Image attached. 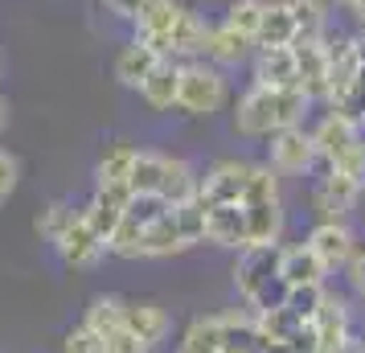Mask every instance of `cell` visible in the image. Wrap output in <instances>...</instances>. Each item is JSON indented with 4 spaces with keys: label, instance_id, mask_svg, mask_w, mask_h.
<instances>
[{
    "label": "cell",
    "instance_id": "6da1fadb",
    "mask_svg": "<svg viewBox=\"0 0 365 353\" xmlns=\"http://www.w3.org/2000/svg\"><path fill=\"white\" fill-rule=\"evenodd\" d=\"M226 99H230V83L217 66L201 62V58L181 62V91H177L173 111H181L189 119H210L226 107Z\"/></svg>",
    "mask_w": 365,
    "mask_h": 353
},
{
    "label": "cell",
    "instance_id": "7a4b0ae2",
    "mask_svg": "<svg viewBox=\"0 0 365 353\" xmlns=\"http://www.w3.org/2000/svg\"><path fill=\"white\" fill-rule=\"evenodd\" d=\"M247 177H250V160L217 156L214 165L197 177V202L201 205H242Z\"/></svg>",
    "mask_w": 365,
    "mask_h": 353
},
{
    "label": "cell",
    "instance_id": "3957f363",
    "mask_svg": "<svg viewBox=\"0 0 365 353\" xmlns=\"http://www.w3.org/2000/svg\"><path fill=\"white\" fill-rule=\"evenodd\" d=\"M271 173L279 177H304L312 173L316 165V148H312V135L308 128H279V132L267 135V160H263Z\"/></svg>",
    "mask_w": 365,
    "mask_h": 353
},
{
    "label": "cell",
    "instance_id": "277c9868",
    "mask_svg": "<svg viewBox=\"0 0 365 353\" xmlns=\"http://www.w3.org/2000/svg\"><path fill=\"white\" fill-rule=\"evenodd\" d=\"M365 185L361 181H353L345 173H336V168H324V177H316L312 193H308V202H312V214L316 218H341L345 222L357 202H361Z\"/></svg>",
    "mask_w": 365,
    "mask_h": 353
},
{
    "label": "cell",
    "instance_id": "5b68a950",
    "mask_svg": "<svg viewBox=\"0 0 365 353\" xmlns=\"http://www.w3.org/2000/svg\"><path fill=\"white\" fill-rule=\"evenodd\" d=\"M53 247H58V259H62L66 267H78V271L99 267L103 259H107V242L95 235V226L86 222L83 210H74V218L66 222V230L58 235Z\"/></svg>",
    "mask_w": 365,
    "mask_h": 353
},
{
    "label": "cell",
    "instance_id": "8992f818",
    "mask_svg": "<svg viewBox=\"0 0 365 353\" xmlns=\"http://www.w3.org/2000/svg\"><path fill=\"white\" fill-rule=\"evenodd\" d=\"M308 324L316 329L320 353H341L345 341L353 337V304H349V296H341V292H332L324 284V300H320V308H316V317Z\"/></svg>",
    "mask_w": 365,
    "mask_h": 353
},
{
    "label": "cell",
    "instance_id": "52a82bcc",
    "mask_svg": "<svg viewBox=\"0 0 365 353\" xmlns=\"http://www.w3.org/2000/svg\"><path fill=\"white\" fill-rule=\"evenodd\" d=\"M308 135H312L316 160H320L324 168H336V165L349 156V152L357 148V144H365L361 128H357V123H349L345 116H336V111L320 116V123H316Z\"/></svg>",
    "mask_w": 365,
    "mask_h": 353
},
{
    "label": "cell",
    "instance_id": "ba28073f",
    "mask_svg": "<svg viewBox=\"0 0 365 353\" xmlns=\"http://www.w3.org/2000/svg\"><path fill=\"white\" fill-rule=\"evenodd\" d=\"M234 132L247 140H267L275 132V91L250 83L234 103Z\"/></svg>",
    "mask_w": 365,
    "mask_h": 353
},
{
    "label": "cell",
    "instance_id": "9c48e42d",
    "mask_svg": "<svg viewBox=\"0 0 365 353\" xmlns=\"http://www.w3.org/2000/svg\"><path fill=\"white\" fill-rule=\"evenodd\" d=\"M279 247L283 242H263V247H242L234 263V292L238 300H250L267 280L279 275Z\"/></svg>",
    "mask_w": 365,
    "mask_h": 353
},
{
    "label": "cell",
    "instance_id": "30bf717a",
    "mask_svg": "<svg viewBox=\"0 0 365 353\" xmlns=\"http://www.w3.org/2000/svg\"><path fill=\"white\" fill-rule=\"evenodd\" d=\"M304 242L312 247V255L329 271H341L349 263V255L357 251V235H353V226L341 222V218H316V226L308 230Z\"/></svg>",
    "mask_w": 365,
    "mask_h": 353
},
{
    "label": "cell",
    "instance_id": "8fae6325",
    "mask_svg": "<svg viewBox=\"0 0 365 353\" xmlns=\"http://www.w3.org/2000/svg\"><path fill=\"white\" fill-rule=\"evenodd\" d=\"M185 13H189L185 0H144V9H140L135 21H132L135 37H140L144 46H152L160 58H168V29H173Z\"/></svg>",
    "mask_w": 365,
    "mask_h": 353
},
{
    "label": "cell",
    "instance_id": "7c38bea8",
    "mask_svg": "<svg viewBox=\"0 0 365 353\" xmlns=\"http://www.w3.org/2000/svg\"><path fill=\"white\" fill-rule=\"evenodd\" d=\"M123 329L135 333L148 349H160L173 337V317L152 300H123Z\"/></svg>",
    "mask_w": 365,
    "mask_h": 353
},
{
    "label": "cell",
    "instance_id": "4fadbf2b",
    "mask_svg": "<svg viewBox=\"0 0 365 353\" xmlns=\"http://www.w3.org/2000/svg\"><path fill=\"white\" fill-rule=\"evenodd\" d=\"M292 53H296V86L312 103H324L329 99V58H324V46L320 41H292Z\"/></svg>",
    "mask_w": 365,
    "mask_h": 353
},
{
    "label": "cell",
    "instance_id": "5bb4252c",
    "mask_svg": "<svg viewBox=\"0 0 365 353\" xmlns=\"http://www.w3.org/2000/svg\"><path fill=\"white\" fill-rule=\"evenodd\" d=\"M128 202H132V189L128 185H95L91 202L83 205V214H86V222L95 226V235H99L103 242L115 235V226L123 222Z\"/></svg>",
    "mask_w": 365,
    "mask_h": 353
},
{
    "label": "cell",
    "instance_id": "9a60e30c",
    "mask_svg": "<svg viewBox=\"0 0 365 353\" xmlns=\"http://www.w3.org/2000/svg\"><path fill=\"white\" fill-rule=\"evenodd\" d=\"M250 53H255V41L250 37H242L238 29H230V25H210L205 29V46H201V62H210V66H242Z\"/></svg>",
    "mask_w": 365,
    "mask_h": 353
},
{
    "label": "cell",
    "instance_id": "2e32d148",
    "mask_svg": "<svg viewBox=\"0 0 365 353\" xmlns=\"http://www.w3.org/2000/svg\"><path fill=\"white\" fill-rule=\"evenodd\" d=\"M279 280L287 287L329 284V267L312 255L308 242H287V247H279Z\"/></svg>",
    "mask_w": 365,
    "mask_h": 353
},
{
    "label": "cell",
    "instance_id": "e0dca14e",
    "mask_svg": "<svg viewBox=\"0 0 365 353\" xmlns=\"http://www.w3.org/2000/svg\"><path fill=\"white\" fill-rule=\"evenodd\" d=\"M205 242H214L222 251H242L247 247L242 205H205Z\"/></svg>",
    "mask_w": 365,
    "mask_h": 353
},
{
    "label": "cell",
    "instance_id": "ac0fdd59",
    "mask_svg": "<svg viewBox=\"0 0 365 353\" xmlns=\"http://www.w3.org/2000/svg\"><path fill=\"white\" fill-rule=\"evenodd\" d=\"M135 91H140V99H144L148 111H173L177 107V91H181V62L160 58Z\"/></svg>",
    "mask_w": 365,
    "mask_h": 353
},
{
    "label": "cell",
    "instance_id": "d6986e66",
    "mask_svg": "<svg viewBox=\"0 0 365 353\" xmlns=\"http://www.w3.org/2000/svg\"><path fill=\"white\" fill-rule=\"evenodd\" d=\"M267 341L263 329L255 324V312H222V341H217V349L222 353H267Z\"/></svg>",
    "mask_w": 365,
    "mask_h": 353
},
{
    "label": "cell",
    "instance_id": "ffe728a7",
    "mask_svg": "<svg viewBox=\"0 0 365 353\" xmlns=\"http://www.w3.org/2000/svg\"><path fill=\"white\" fill-rule=\"evenodd\" d=\"M247 214V247H263V242H279L287 214H283V198L275 202H242Z\"/></svg>",
    "mask_w": 365,
    "mask_h": 353
},
{
    "label": "cell",
    "instance_id": "44dd1931",
    "mask_svg": "<svg viewBox=\"0 0 365 353\" xmlns=\"http://www.w3.org/2000/svg\"><path fill=\"white\" fill-rule=\"evenodd\" d=\"M250 74H255L250 83L271 86V91H279V86H296V53H292V46L255 50V70H250Z\"/></svg>",
    "mask_w": 365,
    "mask_h": 353
},
{
    "label": "cell",
    "instance_id": "7402d4cb",
    "mask_svg": "<svg viewBox=\"0 0 365 353\" xmlns=\"http://www.w3.org/2000/svg\"><path fill=\"white\" fill-rule=\"evenodd\" d=\"M292 41H296V21L287 13V0H267L259 34H255V50H275V46H292Z\"/></svg>",
    "mask_w": 365,
    "mask_h": 353
},
{
    "label": "cell",
    "instance_id": "603a6c76",
    "mask_svg": "<svg viewBox=\"0 0 365 353\" xmlns=\"http://www.w3.org/2000/svg\"><path fill=\"white\" fill-rule=\"evenodd\" d=\"M205 21L189 9L173 29H168V58L173 62H193V58H201V46H205Z\"/></svg>",
    "mask_w": 365,
    "mask_h": 353
},
{
    "label": "cell",
    "instance_id": "cb8c5ba5",
    "mask_svg": "<svg viewBox=\"0 0 365 353\" xmlns=\"http://www.w3.org/2000/svg\"><path fill=\"white\" fill-rule=\"evenodd\" d=\"M156 62H160V53L152 50V46H144L140 37H132V41L115 53V78L123 86H132V91H135V86L148 78V70L156 66Z\"/></svg>",
    "mask_w": 365,
    "mask_h": 353
},
{
    "label": "cell",
    "instance_id": "d4e9b609",
    "mask_svg": "<svg viewBox=\"0 0 365 353\" xmlns=\"http://www.w3.org/2000/svg\"><path fill=\"white\" fill-rule=\"evenodd\" d=\"M160 198L168 205H185V202H197V168L181 160V156H168L165 165V185H160Z\"/></svg>",
    "mask_w": 365,
    "mask_h": 353
},
{
    "label": "cell",
    "instance_id": "484cf974",
    "mask_svg": "<svg viewBox=\"0 0 365 353\" xmlns=\"http://www.w3.org/2000/svg\"><path fill=\"white\" fill-rule=\"evenodd\" d=\"M135 156L140 148L135 144H111V148L99 156V165H95V185H128V177H132L135 168Z\"/></svg>",
    "mask_w": 365,
    "mask_h": 353
},
{
    "label": "cell",
    "instance_id": "4316f807",
    "mask_svg": "<svg viewBox=\"0 0 365 353\" xmlns=\"http://www.w3.org/2000/svg\"><path fill=\"white\" fill-rule=\"evenodd\" d=\"M287 13L296 21V41H320L329 29V4L324 0H287Z\"/></svg>",
    "mask_w": 365,
    "mask_h": 353
},
{
    "label": "cell",
    "instance_id": "83f0119b",
    "mask_svg": "<svg viewBox=\"0 0 365 353\" xmlns=\"http://www.w3.org/2000/svg\"><path fill=\"white\" fill-rule=\"evenodd\" d=\"M217 341H222V312H205L185 329L177 353H222Z\"/></svg>",
    "mask_w": 365,
    "mask_h": 353
},
{
    "label": "cell",
    "instance_id": "f1b7e54d",
    "mask_svg": "<svg viewBox=\"0 0 365 353\" xmlns=\"http://www.w3.org/2000/svg\"><path fill=\"white\" fill-rule=\"evenodd\" d=\"M78 324H86L91 333H99V337L115 333L119 324H123V296H95V300L86 304Z\"/></svg>",
    "mask_w": 365,
    "mask_h": 353
},
{
    "label": "cell",
    "instance_id": "f546056e",
    "mask_svg": "<svg viewBox=\"0 0 365 353\" xmlns=\"http://www.w3.org/2000/svg\"><path fill=\"white\" fill-rule=\"evenodd\" d=\"M308 111H312V99L299 86H279L275 91V132L279 128H304Z\"/></svg>",
    "mask_w": 365,
    "mask_h": 353
},
{
    "label": "cell",
    "instance_id": "4dcf8cb0",
    "mask_svg": "<svg viewBox=\"0 0 365 353\" xmlns=\"http://www.w3.org/2000/svg\"><path fill=\"white\" fill-rule=\"evenodd\" d=\"M107 255H115V259H144V226L123 218L115 226V235L107 238Z\"/></svg>",
    "mask_w": 365,
    "mask_h": 353
},
{
    "label": "cell",
    "instance_id": "1f68e13d",
    "mask_svg": "<svg viewBox=\"0 0 365 353\" xmlns=\"http://www.w3.org/2000/svg\"><path fill=\"white\" fill-rule=\"evenodd\" d=\"M263 4H267V0H230V9H226L222 25H230V29H238L242 37H250V41H255V34H259V21H263Z\"/></svg>",
    "mask_w": 365,
    "mask_h": 353
},
{
    "label": "cell",
    "instance_id": "d6a6232c",
    "mask_svg": "<svg viewBox=\"0 0 365 353\" xmlns=\"http://www.w3.org/2000/svg\"><path fill=\"white\" fill-rule=\"evenodd\" d=\"M279 173H271L267 165H250L247 189H242V202H275L279 198Z\"/></svg>",
    "mask_w": 365,
    "mask_h": 353
},
{
    "label": "cell",
    "instance_id": "836d02e7",
    "mask_svg": "<svg viewBox=\"0 0 365 353\" xmlns=\"http://www.w3.org/2000/svg\"><path fill=\"white\" fill-rule=\"evenodd\" d=\"M255 324L263 329L267 341H287V337L296 333L304 320H299L292 308H271V312H255Z\"/></svg>",
    "mask_w": 365,
    "mask_h": 353
},
{
    "label": "cell",
    "instance_id": "e575fe53",
    "mask_svg": "<svg viewBox=\"0 0 365 353\" xmlns=\"http://www.w3.org/2000/svg\"><path fill=\"white\" fill-rule=\"evenodd\" d=\"M74 218V205H66V202H50L41 214H37V235L46 238V242H58V235L66 230V222Z\"/></svg>",
    "mask_w": 365,
    "mask_h": 353
},
{
    "label": "cell",
    "instance_id": "d590c367",
    "mask_svg": "<svg viewBox=\"0 0 365 353\" xmlns=\"http://www.w3.org/2000/svg\"><path fill=\"white\" fill-rule=\"evenodd\" d=\"M320 300H324V284L287 287V300H283V308H292L299 320H312V317H316V308H320Z\"/></svg>",
    "mask_w": 365,
    "mask_h": 353
},
{
    "label": "cell",
    "instance_id": "8d00e7d4",
    "mask_svg": "<svg viewBox=\"0 0 365 353\" xmlns=\"http://www.w3.org/2000/svg\"><path fill=\"white\" fill-rule=\"evenodd\" d=\"M165 210H168L165 198H156V193H132V202H128V210H123V218H132L135 226H152Z\"/></svg>",
    "mask_w": 365,
    "mask_h": 353
},
{
    "label": "cell",
    "instance_id": "74e56055",
    "mask_svg": "<svg viewBox=\"0 0 365 353\" xmlns=\"http://www.w3.org/2000/svg\"><path fill=\"white\" fill-rule=\"evenodd\" d=\"M62 353H107V349H103L99 333H91L86 324H74V329L62 337Z\"/></svg>",
    "mask_w": 365,
    "mask_h": 353
},
{
    "label": "cell",
    "instance_id": "f35d334b",
    "mask_svg": "<svg viewBox=\"0 0 365 353\" xmlns=\"http://www.w3.org/2000/svg\"><path fill=\"white\" fill-rule=\"evenodd\" d=\"M341 271H345V287L357 300H365V242H357V251L349 255V263Z\"/></svg>",
    "mask_w": 365,
    "mask_h": 353
},
{
    "label": "cell",
    "instance_id": "ab89813d",
    "mask_svg": "<svg viewBox=\"0 0 365 353\" xmlns=\"http://www.w3.org/2000/svg\"><path fill=\"white\" fill-rule=\"evenodd\" d=\"M103 349H107V353H152L148 345H144V341H140L135 333H128L123 324H119L115 333L103 337Z\"/></svg>",
    "mask_w": 365,
    "mask_h": 353
},
{
    "label": "cell",
    "instance_id": "60d3db41",
    "mask_svg": "<svg viewBox=\"0 0 365 353\" xmlns=\"http://www.w3.org/2000/svg\"><path fill=\"white\" fill-rule=\"evenodd\" d=\"M21 185V160L9 148H0V202Z\"/></svg>",
    "mask_w": 365,
    "mask_h": 353
},
{
    "label": "cell",
    "instance_id": "b9f144b4",
    "mask_svg": "<svg viewBox=\"0 0 365 353\" xmlns=\"http://www.w3.org/2000/svg\"><path fill=\"white\" fill-rule=\"evenodd\" d=\"M115 17H123V21H135V13L144 9V0H103Z\"/></svg>",
    "mask_w": 365,
    "mask_h": 353
},
{
    "label": "cell",
    "instance_id": "7bdbcfd3",
    "mask_svg": "<svg viewBox=\"0 0 365 353\" xmlns=\"http://www.w3.org/2000/svg\"><path fill=\"white\" fill-rule=\"evenodd\" d=\"M349 13H353V17H357V25L365 29V0H353V4H349Z\"/></svg>",
    "mask_w": 365,
    "mask_h": 353
},
{
    "label": "cell",
    "instance_id": "ee69618b",
    "mask_svg": "<svg viewBox=\"0 0 365 353\" xmlns=\"http://www.w3.org/2000/svg\"><path fill=\"white\" fill-rule=\"evenodd\" d=\"M267 353H292V349H287V341H271V345H267Z\"/></svg>",
    "mask_w": 365,
    "mask_h": 353
},
{
    "label": "cell",
    "instance_id": "f6af8a7d",
    "mask_svg": "<svg viewBox=\"0 0 365 353\" xmlns=\"http://www.w3.org/2000/svg\"><path fill=\"white\" fill-rule=\"evenodd\" d=\"M4 123H9V103H4V95H0V132H4Z\"/></svg>",
    "mask_w": 365,
    "mask_h": 353
},
{
    "label": "cell",
    "instance_id": "bcb514c9",
    "mask_svg": "<svg viewBox=\"0 0 365 353\" xmlns=\"http://www.w3.org/2000/svg\"><path fill=\"white\" fill-rule=\"evenodd\" d=\"M329 4H336V9H349V4H353V0H329Z\"/></svg>",
    "mask_w": 365,
    "mask_h": 353
},
{
    "label": "cell",
    "instance_id": "7dc6e473",
    "mask_svg": "<svg viewBox=\"0 0 365 353\" xmlns=\"http://www.w3.org/2000/svg\"><path fill=\"white\" fill-rule=\"evenodd\" d=\"M0 66H4V62H0Z\"/></svg>",
    "mask_w": 365,
    "mask_h": 353
}]
</instances>
